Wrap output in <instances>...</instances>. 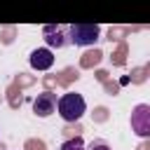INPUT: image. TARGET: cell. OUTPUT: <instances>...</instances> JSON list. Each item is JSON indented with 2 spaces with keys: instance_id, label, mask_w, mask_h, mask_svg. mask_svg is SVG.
I'll list each match as a JSON object with an SVG mask.
<instances>
[{
  "instance_id": "5b68a950",
  "label": "cell",
  "mask_w": 150,
  "mask_h": 150,
  "mask_svg": "<svg viewBox=\"0 0 150 150\" xmlns=\"http://www.w3.org/2000/svg\"><path fill=\"white\" fill-rule=\"evenodd\" d=\"M131 127L138 136H148L150 134V108L145 103L136 105V110L131 112Z\"/></svg>"
},
{
  "instance_id": "6da1fadb",
  "label": "cell",
  "mask_w": 150,
  "mask_h": 150,
  "mask_svg": "<svg viewBox=\"0 0 150 150\" xmlns=\"http://www.w3.org/2000/svg\"><path fill=\"white\" fill-rule=\"evenodd\" d=\"M56 110H59V115H61L63 122H77V120L84 115L87 103H84V98H82L80 94L68 91V94H63V96L56 101Z\"/></svg>"
},
{
  "instance_id": "52a82bcc",
  "label": "cell",
  "mask_w": 150,
  "mask_h": 150,
  "mask_svg": "<svg viewBox=\"0 0 150 150\" xmlns=\"http://www.w3.org/2000/svg\"><path fill=\"white\" fill-rule=\"evenodd\" d=\"M61 150H84V143H82L80 136H75V138H68V141L61 145Z\"/></svg>"
},
{
  "instance_id": "3957f363",
  "label": "cell",
  "mask_w": 150,
  "mask_h": 150,
  "mask_svg": "<svg viewBox=\"0 0 150 150\" xmlns=\"http://www.w3.org/2000/svg\"><path fill=\"white\" fill-rule=\"evenodd\" d=\"M42 38L47 42V49H61L68 45V26L66 23H47V26H42Z\"/></svg>"
},
{
  "instance_id": "8992f818",
  "label": "cell",
  "mask_w": 150,
  "mask_h": 150,
  "mask_svg": "<svg viewBox=\"0 0 150 150\" xmlns=\"http://www.w3.org/2000/svg\"><path fill=\"white\" fill-rule=\"evenodd\" d=\"M28 63H30L33 70H49V68L54 66V54H52V49H47V47H38V49L30 52Z\"/></svg>"
},
{
  "instance_id": "ba28073f",
  "label": "cell",
  "mask_w": 150,
  "mask_h": 150,
  "mask_svg": "<svg viewBox=\"0 0 150 150\" xmlns=\"http://www.w3.org/2000/svg\"><path fill=\"white\" fill-rule=\"evenodd\" d=\"M84 150H110V145L105 141H91V145L84 148Z\"/></svg>"
},
{
  "instance_id": "7a4b0ae2",
  "label": "cell",
  "mask_w": 150,
  "mask_h": 150,
  "mask_svg": "<svg viewBox=\"0 0 150 150\" xmlns=\"http://www.w3.org/2000/svg\"><path fill=\"white\" fill-rule=\"evenodd\" d=\"M101 38V28L96 23H70L68 26V42L75 47H89Z\"/></svg>"
},
{
  "instance_id": "277c9868",
  "label": "cell",
  "mask_w": 150,
  "mask_h": 150,
  "mask_svg": "<svg viewBox=\"0 0 150 150\" xmlns=\"http://www.w3.org/2000/svg\"><path fill=\"white\" fill-rule=\"evenodd\" d=\"M56 94L54 91H42V94H38L35 96V101H33V112L38 115V117H49V115H54L56 112Z\"/></svg>"
}]
</instances>
